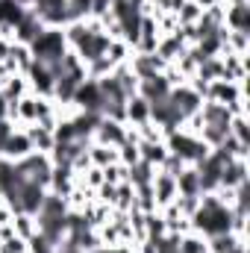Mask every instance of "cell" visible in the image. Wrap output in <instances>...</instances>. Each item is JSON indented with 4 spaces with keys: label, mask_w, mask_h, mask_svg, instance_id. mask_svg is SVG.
<instances>
[{
    "label": "cell",
    "mask_w": 250,
    "mask_h": 253,
    "mask_svg": "<svg viewBox=\"0 0 250 253\" xmlns=\"http://www.w3.org/2000/svg\"><path fill=\"white\" fill-rule=\"evenodd\" d=\"M224 27L236 33H250V3L224 6Z\"/></svg>",
    "instance_id": "2e32d148"
},
{
    "label": "cell",
    "mask_w": 250,
    "mask_h": 253,
    "mask_svg": "<svg viewBox=\"0 0 250 253\" xmlns=\"http://www.w3.org/2000/svg\"><path fill=\"white\" fill-rule=\"evenodd\" d=\"M80 112H100L103 109V94H100V85L97 80H83L74 91V100H71Z\"/></svg>",
    "instance_id": "5b68a950"
},
{
    "label": "cell",
    "mask_w": 250,
    "mask_h": 253,
    "mask_svg": "<svg viewBox=\"0 0 250 253\" xmlns=\"http://www.w3.org/2000/svg\"><path fill=\"white\" fill-rule=\"evenodd\" d=\"M150 191H153V203H156V209H165L168 203H174V200H177V177L159 168V171L153 174Z\"/></svg>",
    "instance_id": "8992f818"
},
{
    "label": "cell",
    "mask_w": 250,
    "mask_h": 253,
    "mask_svg": "<svg viewBox=\"0 0 250 253\" xmlns=\"http://www.w3.org/2000/svg\"><path fill=\"white\" fill-rule=\"evenodd\" d=\"M129 71L138 77V80H147V77H156V74H162L168 62L159 56V53H135L132 50V56H129Z\"/></svg>",
    "instance_id": "9c48e42d"
},
{
    "label": "cell",
    "mask_w": 250,
    "mask_h": 253,
    "mask_svg": "<svg viewBox=\"0 0 250 253\" xmlns=\"http://www.w3.org/2000/svg\"><path fill=\"white\" fill-rule=\"evenodd\" d=\"M12 215H15V212H12V206L0 200V227H6V224H12Z\"/></svg>",
    "instance_id": "1f68e13d"
},
{
    "label": "cell",
    "mask_w": 250,
    "mask_h": 253,
    "mask_svg": "<svg viewBox=\"0 0 250 253\" xmlns=\"http://www.w3.org/2000/svg\"><path fill=\"white\" fill-rule=\"evenodd\" d=\"M44 30H47V27L42 24V18H39L33 9H27V12H24V18L15 24V42L30 47V44H33V42H36V39H39Z\"/></svg>",
    "instance_id": "8fae6325"
},
{
    "label": "cell",
    "mask_w": 250,
    "mask_h": 253,
    "mask_svg": "<svg viewBox=\"0 0 250 253\" xmlns=\"http://www.w3.org/2000/svg\"><path fill=\"white\" fill-rule=\"evenodd\" d=\"M0 253H27V239L21 236H9L0 242Z\"/></svg>",
    "instance_id": "4dcf8cb0"
},
{
    "label": "cell",
    "mask_w": 250,
    "mask_h": 253,
    "mask_svg": "<svg viewBox=\"0 0 250 253\" xmlns=\"http://www.w3.org/2000/svg\"><path fill=\"white\" fill-rule=\"evenodd\" d=\"M135 147H138V162H147L150 168H162L165 165V159H168V147H165V141H135Z\"/></svg>",
    "instance_id": "4fadbf2b"
},
{
    "label": "cell",
    "mask_w": 250,
    "mask_h": 253,
    "mask_svg": "<svg viewBox=\"0 0 250 253\" xmlns=\"http://www.w3.org/2000/svg\"><path fill=\"white\" fill-rule=\"evenodd\" d=\"M150 121V103L141 97V94H132V97H126L124 103V124L129 126H141Z\"/></svg>",
    "instance_id": "5bb4252c"
},
{
    "label": "cell",
    "mask_w": 250,
    "mask_h": 253,
    "mask_svg": "<svg viewBox=\"0 0 250 253\" xmlns=\"http://www.w3.org/2000/svg\"><path fill=\"white\" fill-rule=\"evenodd\" d=\"M177 197H200V174L194 165H186L177 174Z\"/></svg>",
    "instance_id": "ac0fdd59"
},
{
    "label": "cell",
    "mask_w": 250,
    "mask_h": 253,
    "mask_svg": "<svg viewBox=\"0 0 250 253\" xmlns=\"http://www.w3.org/2000/svg\"><path fill=\"white\" fill-rule=\"evenodd\" d=\"M0 153H3V159H6V162H21L24 156L36 153V150H33V141H30V135L24 132V126H15V129L3 138Z\"/></svg>",
    "instance_id": "277c9868"
},
{
    "label": "cell",
    "mask_w": 250,
    "mask_h": 253,
    "mask_svg": "<svg viewBox=\"0 0 250 253\" xmlns=\"http://www.w3.org/2000/svg\"><path fill=\"white\" fill-rule=\"evenodd\" d=\"M91 141L97 144H109V147H121L126 141V124L121 121H112V118H100L94 132H91Z\"/></svg>",
    "instance_id": "ba28073f"
},
{
    "label": "cell",
    "mask_w": 250,
    "mask_h": 253,
    "mask_svg": "<svg viewBox=\"0 0 250 253\" xmlns=\"http://www.w3.org/2000/svg\"><path fill=\"white\" fill-rule=\"evenodd\" d=\"M138 94H141L147 103H159V100H165V97L171 94V85L165 83V77H162V74H156V77L138 80Z\"/></svg>",
    "instance_id": "9a60e30c"
},
{
    "label": "cell",
    "mask_w": 250,
    "mask_h": 253,
    "mask_svg": "<svg viewBox=\"0 0 250 253\" xmlns=\"http://www.w3.org/2000/svg\"><path fill=\"white\" fill-rule=\"evenodd\" d=\"M197 206H200V197H177V200H174V209H177L183 218H191V215L197 212Z\"/></svg>",
    "instance_id": "f1b7e54d"
},
{
    "label": "cell",
    "mask_w": 250,
    "mask_h": 253,
    "mask_svg": "<svg viewBox=\"0 0 250 253\" xmlns=\"http://www.w3.org/2000/svg\"><path fill=\"white\" fill-rule=\"evenodd\" d=\"M24 132L30 135L36 153H44V156H47V153L56 147V132H53V129H44V126H39V124H30V126H24Z\"/></svg>",
    "instance_id": "e0dca14e"
},
{
    "label": "cell",
    "mask_w": 250,
    "mask_h": 253,
    "mask_svg": "<svg viewBox=\"0 0 250 253\" xmlns=\"http://www.w3.org/2000/svg\"><path fill=\"white\" fill-rule=\"evenodd\" d=\"M12 230H15V236H21V239H33L36 233H39V224H36V215H27V212H15L12 215Z\"/></svg>",
    "instance_id": "7402d4cb"
},
{
    "label": "cell",
    "mask_w": 250,
    "mask_h": 253,
    "mask_svg": "<svg viewBox=\"0 0 250 253\" xmlns=\"http://www.w3.org/2000/svg\"><path fill=\"white\" fill-rule=\"evenodd\" d=\"M248 183V159H230L218 177V189H239Z\"/></svg>",
    "instance_id": "7c38bea8"
},
{
    "label": "cell",
    "mask_w": 250,
    "mask_h": 253,
    "mask_svg": "<svg viewBox=\"0 0 250 253\" xmlns=\"http://www.w3.org/2000/svg\"><path fill=\"white\" fill-rule=\"evenodd\" d=\"M0 94H3L9 103H18L24 94H30L27 74H12V77H6V80H3V88H0Z\"/></svg>",
    "instance_id": "ffe728a7"
},
{
    "label": "cell",
    "mask_w": 250,
    "mask_h": 253,
    "mask_svg": "<svg viewBox=\"0 0 250 253\" xmlns=\"http://www.w3.org/2000/svg\"><path fill=\"white\" fill-rule=\"evenodd\" d=\"M224 6H236V3H250V0H221Z\"/></svg>",
    "instance_id": "836d02e7"
},
{
    "label": "cell",
    "mask_w": 250,
    "mask_h": 253,
    "mask_svg": "<svg viewBox=\"0 0 250 253\" xmlns=\"http://www.w3.org/2000/svg\"><path fill=\"white\" fill-rule=\"evenodd\" d=\"M129 180V168L121 165V162H112V165H106L103 168V183H109V186H121Z\"/></svg>",
    "instance_id": "4316f807"
},
{
    "label": "cell",
    "mask_w": 250,
    "mask_h": 253,
    "mask_svg": "<svg viewBox=\"0 0 250 253\" xmlns=\"http://www.w3.org/2000/svg\"><path fill=\"white\" fill-rule=\"evenodd\" d=\"M62 253H85V251H62Z\"/></svg>",
    "instance_id": "e575fe53"
},
{
    "label": "cell",
    "mask_w": 250,
    "mask_h": 253,
    "mask_svg": "<svg viewBox=\"0 0 250 253\" xmlns=\"http://www.w3.org/2000/svg\"><path fill=\"white\" fill-rule=\"evenodd\" d=\"M186 47H188V44L183 42V36H180V33H168V36H159L156 53H159L165 62L171 65L174 59H177V56H180V53H183V50H186Z\"/></svg>",
    "instance_id": "d6986e66"
},
{
    "label": "cell",
    "mask_w": 250,
    "mask_h": 253,
    "mask_svg": "<svg viewBox=\"0 0 250 253\" xmlns=\"http://www.w3.org/2000/svg\"><path fill=\"white\" fill-rule=\"evenodd\" d=\"M168 100L174 103V109H177L183 118L194 115V112L203 106V97H200L197 91H191V88H188V83H183V85H174V88H171V94H168Z\"/></svg>",
    "instance_id": "30bf717a"
},
{
    "label": "cell",
    "mask_w": 250,
    "mask_h": 253,
    "mask_svg": "<svg viewBox=\"0 0 250 253\" xmlns=\"http://www.w3.org/2000/svg\"><path fill=\"white\" fill-rule=\"evenodd\" d=\"M129 56H132V47L126 44L124 39H112V42H109L106 59H109V62L115 65V68H118V65H124V62H129Z\"/></svg>",
    "instance_id": "cb8c5ba5"
},
{
    "label": "cell",
    "mask_w": 250,
    "mask_h": 253,
    "mask_svg": "<svg viewBox=\"0 0 250 253\" xmlns=\"http://www.w3.org/2000/svg\"><path fill=\"white\" fill-rule=\"evenodd\" d=\"M30 9L42 18L44 27H59V30H62L65 24L74 21V18H71V6H68V0H33Z\"/></svg>",
    "instance_id": "7a4b0ae2"
},
{
    "label": "cell",
    "mask_w": 250,
    "mask_h": 253,
    "mask_svg": "<svg viewBox=\"0 0 250 253\" xmlns=\"http://www.w3.org/2000/svg\"><path fill=\"white\" fill-rule=\"evenodd\" d=\"M27 83H30V91L39 94V97H53V85H56V77L47 65L33 62L27 71Z\"/></svg>",
    "instance_id": "52a82bcc"
},
{
    "label": "cell",
    "mask_w": 250,
    "mask_h": 253,
    "mask_svg": "<svg viewBox=\"0 0 250 253\" xmlns=\"http://www.w3.org/2000/svg\"><path fill=\"white\" fill-rule=\"evenodd\" d=\"M248 97V85L245 83H230V80H212L206 88V100L209 103H221V106H233L236 100Z\"/></svg>",
    "instance_id": "3957f363"
},
{
    "label": "cell",
    "mask_w": 250,
    "mask_h": 253,
    "mask_svg": "<svg viewBox=\"0 0 250 253\" xmlns=\"http://www.w3.org/2000/svg\"><path fill=\"white\" fill-rule=\"evenodd\" d=\"M0 121H9V100L0 94Z\"/></svg>",
    "instance_id": "d6a6232c"
},
{
    "label": "cell",
    "mask_w": 250,
    "mask_h": 253,
    "mask_svg": "<svg viewBox=\"0 0 250 253\" xmlns=\"http://www.w3.org/2000/svg\"><path fill=\"white\" fill-rule=\"evenodd\" d=\"M88 162H91L94 168H106V165L118 162V147H109V144H97V141H91V144H88Z\"/></svg>",
    "instance_id": "44dd1931"
},
{
    "label": "cell",
    "mask_w": 250,
    "mask_h": 253,
    "mask_svg": "<svg viewBox=\"0 0 250 253\" xmlns=\"http://www.w3.org/2000/svg\"><path fill=\"white\" fill-rule=\"evenodd\" d=\"M24 6L18 3V0H0V24H18L21 18H24Z\"/></svg>",
    "instance_id": "484cf974"
},
{
    "label": "cell",
    "mask_w": 250,
    "mask_h": 253,
    "mask_svg": "<svg viewBox=\"0 0 250 253\" xmlns=\"http://www.w3.org/2000/svg\"><path fill=\"white\" fill-rule=\"evenodd\" d=\"M30 53H33V59L42 65H47V68H53V65L62 62V56L68 53V44H65V33L59 27H47L33 44H30Z\"/></svg>",
    "instance_id": "6da1fadb"
},
{
    "label": "cell",
    "mask_w": 250,
    "mask_h": 253,
    "mask_svg": "<svg viewBox=\"0 0 250 253\" xmlns=\"http://www.w3.org/2000/svg\"><path fill=\"white\" fill-rule=\"evenodd\" d=\"M200 15H203V9H200L194 0H183V3L177 6V12H174V18H177V24H180V27L197 24V21H200Z\"/></svg>",
    "instance_id": "603a6c76"
},
{
    "label": "cell",
    "mask_w": 250,
    "mask_h": 253,
    "mask_svg": "<svg viewBox=\"0 0 250 253\" xmlns=\"http://www.w3.org/2000/svg\"><path fill=\"white\" fill-rule=\"evenodd\" d=\"M156 253H180V236L165 233L162 239H156Z\"/></svg>",
    "instance_id": "f546056e"
},
{
    "label": "cell",
    "mask_w": 250,
    "mask_h": 253,
    "mask_svg": "<svg viewBox=\"0 0 250 253\" xmlns=\"http://www.w3.org/2000/svg\"><path fill=\"white\" fill-rule=\"evenodd\" d=\"M230 135H233V138H239L242 144H250L248 115H233V121H230Z\"/></svg>",
    "instance_id": "83f0119b"
},
{
    "label": "cell",
    "mask_w": 250,
    "mask_h": 253,
    "mask_svg": "<svg viewBox=\"0 0 250 253\" xmlns=\"http://www.w3.org/2000/svg\"><path fill=\"white\" fill-rule=\"evenodd\" d=\"M180 253H209V245H206V236L200 233H186L180 236Z\"/></svg>",
    "instance_id": "d4e9b609"
}]
</instances>
